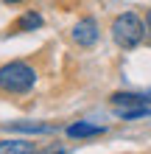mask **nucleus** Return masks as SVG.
I'll list each match as a JSON object with an SVG mask.
<instances>
[{"instance_id": "nucleus-3", "label": "nucleus", "mask_w": 151, "mask_h": 154, "mask_svg": "<svg viewBox=\"0 0 151 154\" xmlns=\"http://www.w3.org/2000/svg\"><path fill=\"white\" fill-rule=\"evenodd\" d=\"M70 37H73V42L78 45V48H92V45L98 42V37H101L98 23H95L92 17H84V20H78V23L73 25Z\"/></svg>"}, {"instance_id": "nucleus-10", "label": "nucleus", "mask_w": 151, "mask_h": 154, "mask_svg": "<svg viewBox=\"0 0 151 154\" xmlns=\"http://www.w3.org/2000/svg\"><path fill=\"white\" fill-rule=\"evenodd\" d=\"M6 3H23V0H6Z\"/></svg>"}, {"instance_id": "nucleus-9", "label": "nucleus", "mask_w": 151, "mask_h": 154, "mask_svg": "<svg viewBox=\"0 0 151 154\" xmlns=\"http://www.w3.org/2000/svg\"><path fill=\"white\" fill-rule=\"evenodd\" d=\"M146 28H148V34H151V8L146 11Z\"/></svg>"}, {"instance_id": "nucleus-2", "label": "nucleus", "mask_w": 151, "mask_h": 154, "mask_svg": "<svg viewBox=\"0 0 151 154\" xmlns=\"http://www.w3.org/2000/svg\"><path fill=\"white\" fill-rule=\"evenodd\" d=\"M146 34H148V28H146V23L140 20V14H134V11H123V14H118L112 20V39L120 45V48H137L140 42L146 39Z\"/></svg>"}, {"instance_id": "nucleus-7", "label": "nucleus", "mask_w": 151, "mask_h": 154, "mask_svg": "<svg viewBox=\"0 0 151 154\" xmlns=\"http://www.w3.org/2000/svg\"><path fill=\"white\" fill-rule=\"evenodd\" d=\"M14 28H17V31H37V28H42V17H39L37 11H25L20 20H17Z\"/></svg>"}, {"instance_id": "nucleus-8", "label": "nucleus", "mask_w": 151, "mask_h": 154, "mask_svg": "<svg viewBox=\"0 0 151 154\" xmlns=\"http://www.w3.org/2000/svg\"><path fill=\"white\" fill-rule=\"evenodd\" d=\"M11 129H20V132H53V126H48V123H11Z\"/></svg>"}, {"instance_id": "nucleus-5", "label": "nucleus", "mask_w": 151, "mask_h": 154, "mask_svg": "<svg viewBox=\"0 0 151 154\" xmlns=\"http://www.w3.org/2000/svg\"><path fill=\"white\" fill-rule=\"evenodd\" d=\"M0 154H37V143L34 140H0Z\"/></svg>"}, {"instance_id": "nucleus-6", "label": "nucleus", "mask_w": 151, "mask_h": 154, "mask_svg": "<svg viewBox=\"0 0 151 154\" xmlns=\"http://www.w3.org/2000/svg\"><path fill=\"white\" fill-rule=\"evenodd\" d=\"M106 132V126H92V123H70L67 126V137H98Z\"/></svg>"}, {"instance_id": "nucleus-4", "label": "nucleus", "mask_w": 151, "mask_h": 154, "mask_svg": "<svg viewBox=\"0 0 151 154\" xmlns=\"http://www.w3.org/2000/svg\"><path fill=\"white\" fill-rule=\"evenodd\" d=\"M109 104L115 109H126V106H148L151 93H115L109 95Z\"/></svg>"}, {"instance_id": "nucleus-1", "label": "nucleus", "mask_w": 151, "mask_h": 154, "mask_svg": "<svg viewBox=\"0 0 151 154\" xmlns=\"http://www.w3.org/2000/svg\"><path fill=\"white\" fill-rule=\"evenodd\" d=\"M37 84V70L28 62H6L0 67V90L8 95H23Z\"/></svg>"}]
</instances>
